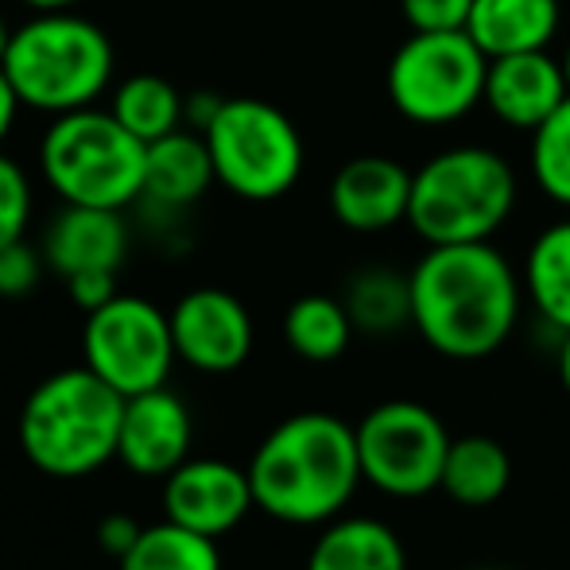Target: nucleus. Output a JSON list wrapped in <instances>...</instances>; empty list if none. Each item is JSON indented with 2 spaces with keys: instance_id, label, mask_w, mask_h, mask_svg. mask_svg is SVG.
Wrapping results in <instances>:
<instances>
[{
  "instance_id": "nucleus-1",
  "label": "nucleus",
  "mask_w": 570,
  "mask_h": 570,
  "mask_svg": "<svg viewBox=\"0 0 570 570\" xmlns=\"http://www.w3.org/2000/svg\"><path fill=\"white\" fill-rule=\"evenodd\" d=\"M412 276V331L439 357L481 361L512 338L524 279L493 240L428 245Z\"/></svg>"
},
{
  "instance_id": "nucleus-2",
  "label": "nucleus",
  "mask_w": 570,
  "mask_h": 570,
  "mask_svg": "<svg viewBox=\"0 0 570 570\" xmlns=\"http://www.w3.org/2000/svg\"><path fill=\"white\" fill-rule=\"evenodd\" d=\"M245 470L256 509L292 528L331 524L365 485L357 431L331 412L287 415L261 439Z\"/></svg>"
},
{
  "instance_id": "nucleus-3",
  "label": "nucleus",
  "mask_w": 570,
  "mask_h": 570,
  "mask_svg": "<svg viewBox=\"0 0 570 570\" xmlns=\"http://www.w3.org/2000/svg\"><path fill=\"white\" fill-rule=\"evenodd\" d=\"M125 396L94 368H62L31 389L20 412V446L47 478H86L117 458Z\"/></svg>"
},
{
  "instance_id": "nucleus-4",
  "label": "nucleus",
  "mask_w": 570,
  "mask_h": 570,
  "mask_svg": "<svg viewBox=\"0 0 570 570\" xmlns=\"http://www.w3.org/2000/svg\"><path fill=\"white\" fill-rule=\"evenodd\" d=\"M20 101L39 114L86 109L114 82V43L78 12H36L12 31L0 59Z\"/></svg>"
},
{
  "instance_id": "nucleus-5",
  "label": "nucleus",
  "mask_w": 570,
  "mask_h": 570,
  "mask_svg": "<svg viewBox=\"0 0 570 570\" xmlns=\"http://www.w3.org/2000/svg\"><path fill=\"white\" fill-rule=\"evenodd\" d=\"M517 171L501 151L458 144L415 167L407 226L423 245L493 240L517 210Z\"/></svg>"
},
{
  "instance_id": "nucleus-6",
  "label": "nucleus",
  "mask_w": 570,
  "mask_h": 570,
  "mask_svg": "<svg viewBox=\"0 0 570 570\" xmlns=\"http://www.w3.org/2000/svg\"><path fill=\"white\" fill-rule=\"evenodd\" d=\"M43 179L62 203L125 210L144 198L148 144L114 117V109L86 106L55 117L39 144Z\"/></svg>"
},
{
  "instance_id": "nucleus-7",
  "label": "nucleus",
  "mask_w": 570,
  "mask_h": 570,
  "mask_svg": "<svg viewBox=\"0 0 570 570\" xmlns=\"http://www.w3.org/2000/svg\"><path fill=\"white\" fill-rule=\"evenodd\" d=\"M214 175L245 203H276L303 175V136L284 109L261 98H226L206 128Z\"/></svg>"
},
{
  "instance_id": "nucleus-8",
  "label": "nucleus",
  "mask_w": 570,
  "mask_h": 570,
  "mask_svg": "<svg viewBox=\"0 0 570 570\" xmlns=\"http://www.w3.org/2000/svg\"><path fill=\"white\" fill-rule=\"evenodd\" d=\"M489 55L470 31H412L389 62V101L412 125H454L485 98Z\"/></svg>"
},
{
  "instance_id": "nucleus-9",
  "label": "nucleus",
  "mask_w": 570,
  "mask_h": 570,
  "mask_svg": "<svg viewBox=\"0 0 570 570\" xmlns=\"http://www.w3.org/2000/svg\"><path fill=\"white\" fill-rule=\"evenodd\" d=\"M353 431H357L365 485L396 501H420L428 493H439L454 443L439 412H431L420 400H384L368 407L353 423Z\"/></svg>"
},
{
  "instance_id": "nucleus-10",
  "label": "nucleus",
  "mask_w": 570,
  "mask_h": 570,
  "mask_svg": "<svg viewBox=\"0 0 570 570\" xmlns=\"http://www.w3.org/2000/svg\"><path fill=\"white\" fill-rule=\"evenodd\" d=\"M82 357L86 368H94L120 396L164 389L171 365L179 361L171 315L140 295H114L106 307L86 315Z\"/></svg>"
},
{
  "instance_id": "nucleus-11",
  "label": "nucleus",
  "mask_w": 570,
  "mask_h": 570,
  "mask_svg": "<svg viewBox=\"0 0 570 570\" xmlns=\"http://www.w3.org/2000/svg\"><path fill=\"white\" fill-rule=\"evenodd\" d=\"M171 338L183 365L195 373H237L253 353V315L233 292L195 287L171 307Z\"/></svg>"
},
{
  "instance_id": "nucleus-12",
  "label": "nucleus",
  "mask_w": 570,
  "mask_h": 570,
  "mask_svg": "<svg viewBox=\"0 0 570 570\" xmlns=\"http://www.w3.org/2000/svg\"><path fill=\"white\" fill-rule=\"evenodd\" d=\"M164 520L222 540L256 509L248 470L226 458H187L164 478Z\"/></svg>"
},
{
  "instance_id": "nucleus-13",
  "label": "nucleus",
  "mask_w": 570,
  "mask_h": 570,
  "mask_svg": "<svg viewBox=\"0 0 570 570\" xmlns=\"http://www.w3.org/2000/svg\"><path fill=\"white\" fill-rule=\"evenodd\" d=\"M190 443H195V420L179 392L164 384V389L125 396L117 443V458L125 470H132L136 478H167L175 465L190 458Z\"/></svg>"
},
{
  "instance_id": "nucleus-14",
  "label": "nucleus",
  "mask_w": 570,
  "mask_h": 570,
  "mask_svg": "<svg viewBox=\"0 0 570 570\" xmlns=\"http://www.w3.org/2000/svg\"><path fill=\"white\" fill-rule=\"evenodd\" d=\"M570 98L563 59L551 51H524V55H501L489 59L485 75V98L489 109L501 125L535 132L559 106Z\"/></svg>"
},
{
  "instance_id": "nucleus-15",
  "label": "nucleus",
  "mask_w": 570,
  "mask_h": 570,
  "mask_svg": "<svg viewBox=\"0 0 570 570\" xmlns=\"http://www.w3.org/2000/svg\"><path fill=\"white\" fill-rule=\"evenodd\" d=\"M412 175L392 156H357L331 183V210L353 233H384L407 222Z\"/></svg>"
},
{
  "instance_id": "nucleus-16",
  "label": "nucleus",
  "mask_w": 570,
  "mask_h": 570,
  "mask_svg": "<svg viewBox=\"0 0 570 570\" xmlns=\"http://www.w3.org/2000/svg\"><path fill=\"white\" fill-rule=\"evenodd\" d=\"M128 253V226L120 210L101 206H70L62 203L59 218L47 226L43 256L47 268H55L62 279L78 272H117Z\"/></svg>"
},
{
  "instance_id": "nucleus-17",
  "label": "nucleus",
  "mask_w": 570,
  "mask_h": 570,
  "mask_svg": "<svg viewBox=\"0 0 570 570\" xmlns=\"http://www.w3.org/2000/svg\"><path fill=\"white\" fill-rule=\"evenodd\" d=\"M218 183L214 175L210 144L195 128L164 136L148 144V179H144V198L159 210H187Z\"/></svg>"
},
{
  "instance_id": "nucleus-18",
  "label": "nucleus",
  "mask_w": 570,
  "mask_h": 570,
  "mask_svg": "<svg viewBox=\"0 0 570 570\" xmlns=\"http://www.w3.org/2000/svg\"><path fill=\"white\" fill-rule=\"evenodd\" d=\"M465 31L489 59L548 51L559 36V0H473Z\"/></svg>"
},
{
  "instance_id": "nucleus-19",
  "label": "nucleus",
  "mask_w": 570,
  "mask_h": 570,
  "mask_svg": "<svg viewBox=\"0 0 570 570\" xmlns=\"http://www.w3.org/2000/svg\"><path fill=\"white\" fill-rule=\"evenodd\" d=\"M307 570H407V548L396 528L376 517H334L323 524Z\"/></svg>"
},
{
  "instance_id": "nucleus-20",
  "label": "nucleus",
  "mask_w": 570,
  "mask_h": 570,
  "mask_svg": "<svg viewBox=\"0 0 570 570\" xmlns=\"http://www.w3.org/2000/svg\"><path fill=\"white\" fill-rule=\"evenodd\" d=\"M512 485V458L493 435H458L443 465V493L462 509H489Z\"/></svg>"
},
{
  "instance_id": "nucleus-21",
  "label": "nucleus",
  "mask_w": 570,
  "mask_h": 570,
  "mask_svg": "<svg viewBox=\"0 0 570 570\" xmlns=\"http://www.w3.org/2000/svg\"><path fill=\"white\" fill-rule=\"evenodd\" d=\"M520 279L535 315L551 331L570 334V218L548 226L528 245Z\"/></svg>"
},
{
  "instance_id": "nucleus-22",
  "label": "nucleus",
  "mask_w": 570,
  "mask_h": 570,
  "mask_svg": "<svg viewBox=\"0 0 570 570\" xmlns=\"http://www.w3.org/2000/svg\"><path fill=\"white\" fill-rule=\"evenodd\" d=\"M345 311H350L357 334L368 338H389L412 326V276L396 268H361L350 276L342 295Z\"/></svg>"
},
{
  "instance_id": "nucleus-23",
  "label": "nucleus",
  "mask_w": 570,
  "mask_h": 570,
  "mask_svg": "<svg viewBox=\"0 0 570 570\" xmlns=\"http://www.w3.org/2000/svg\"><path fill=\"white\" fill-rule=\"evenodd\" d=\"M353 326L350 311H345L342 299L334 295H303L287 307L284 315V342L295 357L311 361V365H331L338 361L345 350H350Z\"/></svg>"
},
{
  "instance_id": "nucleus-24",
  "label": "nucleus",
  "mask_w": 570,
  "mask_h": 570,
  "mask_svg": "<svg viewBox=\"0 0 570 570\" xmlns=\"http://www.w3.org/2000/svg\"><path fill=\"white\" fill-rule=\"evenodd\" d=\"M183 106H187V98L159 75L125 78V82L117 86L114 101H109L114 117L132 136H140L144 144H156V140H164V136L179 132V128L187 125V120H183Z\"/></svg>"
},
{
  "instance_id": "nucleus-25",
  "label": "nucleus",
  "mask_w": 570,
  "mask_h": 570,
  "mask_svg": "<svg viewBox=\"0 0 570 570\" xmlns=\"http://www.w3.org/2000/svg\"><path fill=\"white\" fill-rule=\"evenodd\" d=\"M120 570H222V551L214 535L190 532L175 520L148 524L136 548L117 563Z\"/></svg>"
},
{
  "instance_id": "nucleus-26",
  "label": "nucleus",
  "mask_w": 570,
  "mask_h": 570,
  "mask_svg": "<svg viewBox=\"0 0 570 570\" xmlns=\"http://www.w3.org/2000/svg\"><path fill=\"white\" fill-rule=\"evenodd\" d=\"M532 175L551 203L570 210V98L532 132Z\"/></svg>"
},
{
  "instance_id": "nucleus-27",
  "label": "nucleus",
  "mask_w": 570,
  "mask_h": 570,
  "mask_svg": "<svg viewBox=\"0 0 570 570\" xmlns=\"http://www.w3.org/2000/svg\"><path fill=\"white\" fill-rule=\"evenodd\" d=\"M31 222V183L16 159L0 151V248L23 237Z\"/></svg>"
},
{
  "instance_id": "nucleus-28",
  "label": "nucleus",
  "mask_w": 570,
  "mask_h": 570,
  "mask_svg": "<svg viewBox=\"0 0 570 570\" xmlns=\"http://www.w3.org/2000/svg\"><path fill=\"white\" fill-rule=\"evenodd\" d=\"M47 268L43 248H31L28 240H12L0 248V299H23L39 287Z\"/></svg>"
},
{
  "instance_id": "nucleus-29",
  "label": "nucleus",
  "mask_w": 570,
  "mask_h": 570,
  "mask_svg": "<svg viewBox=\"0 0 570 570\" xmlns=\"http://www.w3.org/2000/svg\"><path fill=\"white\" fill-rule=\"evenodd\" d=\"M473 0H400L412 31H465Z\"/></svg>"
},
{
  "instance_id": "nucleus-30",
  "label": "nucleus",
  "mask_w": 570,
  "mask_h": 570,
  "mask_svg": "<svg viewBox=\"0 0 570 570\" xmlns=\"http://www.w3.org/2000/svg\"><path fill=\"white\" fill-rule=\"evenodd\" d=\"M67 292H70V303H75L78 311H98L106 307L117 292V272H78V276L67 279Z\"/></svg>"
},
{
  "instance_id": "nucleus-31",
  "label": "nucleus",
  "mask_w": 570,
  "mask_h": 570,
  "mask_svg": "<svg viewBox=\"0 0 570 570\" xmlns=\"http://www.w3.org/2000/svg\"><path fill=\"white\" fill-rule=\"evenodd\" d=\"M140 532H144V524L136 517H128V512H109V517L98 524V548L106 551L109 559H117V563H120V559L136 548Z\"/></svg>"
},
{
  "instance_id": "nucleus-32",
  "label": "nucleus",
  "mask_w": 570,
  "mask_h": 570,
  "mask_svg": "<svg viewBox=\"0 0 570 570\" xmlns=\"http://www.w3.org/2000/svg\"><path fill=\"white\" fill-rule=\"evenodd\" d=\"M20 94H16V86L8 82V75H4V67H0V144H4V136L12 132V125H16V114H20Z\"/></svg>"
},
{
  "instance_id": "nucleus-33",
  "label": "nucleus",
  "mask_w": 570,
  "mask_h": 570,
  "mask_svg": "<svg viewBox=\"0 0 570 570\" xmlns=\"http://www.w3.org/2000/svg\"><path fill=\"white\" fill-rule=\"evenodd\" d=\"M556 368H559V384H563V392L570 396V334H563V342H559Z\"/></svg>"
},
{
  "instance_id": "nucleus-34",
  "label": "nucleus",
  "mask_w": 570,
  "mask_h": 570,
  "mask_svg": "<svg viewBox=\"0 0 570 570\" xmlns=\"http://www.w3.org/2000/svg\"><path fill=\"white\" fill-rule=\"evenodd\" d=\"M28 8H36V12H67V8L82 4V0H23Z\"/></svg>"
},
{
  "instance_id": "nucleus-35",
  "label": "nucleus",
  "mask_w": 570,
  "mask_h": 570,
  "mask_svg": "<svg viewBox=\"0 0 570 570\" xmlns=\"http://www.w3.org/2000/svg\"><path fill=\"white\" fill-rule=\"evenodd\" d=\"M8 39H12V28H8L4 16H0V59H4V51H8Z\"/></svg>"
},
{
  "instance_id": "nucleus-36",
  "label": "nucleus",
  "mask_w": 570,
  "mask_h": 570,
  "mask_svg": "<svg viewBox=\"0 0 570 570\" xmlns=\"http://www.w3.org/2000/svg\"><path fill=\"white\" fill-rule=\"evenodd\" d=\"M563 70H567V86H570V43H567V55H563Z\"/></svg>"
},
{
  "instance_id": "nucleus-37",
  "label": "nucleus",
  "mask_w": 570,
  "mask_h": 570,
  "mask_svg": "<svg viewBox=\"0 0 570 570\" xmlns=\"http://www.w3.org/2000/svg\"><path fill=\"white\" fill-rule=\"evenodd\" d=\"M478 570H509V567H478Z\"/></svg>"
}]
</instances>
